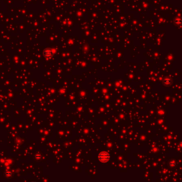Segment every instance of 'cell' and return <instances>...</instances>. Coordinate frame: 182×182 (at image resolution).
Listing matches in <instances>:
<instances>
[{"label": "cell", "mask_w": 182, "mask_h": 182, "mask_svg": "<svg viewBox=\"0 0 182 182\" xmlns=\"http://www.w3.org/2000/svg\"><path fill=\"white\" fill-rule=\"evenodd\" d=\"M99 160L102 162H107L110 160V156L106 152H102L98 156Z\"/></svg>", "instance_id": "1"}]
</instances>
